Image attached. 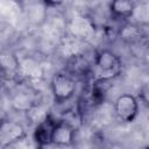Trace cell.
Returning <instances> with one entry per match:
<instances>
[{
    "mask_svg": "<svg viewBox=\"0 0 149 149\" xmlns=\"http://www.w3.org/2000/svg\"><path fill=\"white\" fill-rule=\"evenodd\" d=\"M114 112L121 122L130 123L139 115V101L130 93L120 94L114 101Z\"/></svg>",
    "mask_w": 149,
    "mask_h": 149,
    "instance_id": "obj_3",
    "label": "cell"
},
{
    "mask_svg": "<svg viewBox=\"0 0 149 149\" xmlns=\"http://www.w3.org/2000/svg\"><path fill=\"white\" fill-rule=\"evenodd\" d=\"M144 58H146L147 63L149 64V38L147 40V43H146V48H144Z\"/></svg>",
    "mask_w": 149,
    "mask_h": 149,
    "instance_id": "obj_14",
    "label": "cell"
},
{
    "mask_svg": "<svg viewBox=\"0 0 149 149\" xmlns=\"http://www.w3.org/2000/svg\"><path fill=\"white\" fill-rule=\"evenodd\" d=\"M92 65L86 56L81 52L71 54L66 61L65 71L73 77H86L92 72Z\"/></svg>",
    "mask_w": 149,
    "mask_h": 149,
    "instance_id": "obj_7",
    "label": "cell"
},
{
    "mask_svg": "<svg viewBox=\"0 0 149 149\" xmlns=\"http://www.w3.org/2000/svg\"><path fill=\"white\" fill-rule=\"evenodd\" d=\"M71 34L78 40H86L94 35V26L93 23L85 16L73 17L70 24Z\"/></svg>",
    "mask_w": 149,
    "mask_h": 149,
    "instance_id": "obj_11",
    "label": "cell"
},
{
    "mask_svg": "<svg viewBox=\"0 0 149 149\" xmlns=\"http://www.w3.org/2000/svg\"><path fill=\"white\" fill-rule=\"evenodd\" d=\"M42 68L41 65L31 57L23 58L19 61L17 65V74L27 80H37L42 77Z\"/></svg>",
    "mask_w": 149,
    "mask_h": 149,
    "instance_id": "obj_10",
    "label": "cell"
},
{
    "mask_svg": "<svg viewBox=\"0 0 149 149\" xmlns=\"http://www.w3.org/2000/svg\"><path fill=\"white\" fill-rule=\"evenodd\" d=\"M56 121L57 120H55L50 114H48L45 119L36 123L35 129L33 132V140L38 148H43V147L52 144L51 136H52V130H54V126Z\"/></svg>",
    "mask_w": 149,
    "mask_h": 149,
    "instance_id": "obj_6",
    "label": "cell"
},
{
    "mask_svg": "<svg viewBox=\"0 0 149 149\" xmlns=\"http://www.w3.org/2000/svg\"><path fill=\"white\" fill-rule=\"evenodd\" d=\"M121 58L108 49H102L95 54L92 65V79L112 80L121 73Z\"/></svg>",
    "mask_w": 149,
    "mask_h": 149,
    "instance_id": "obj_1",
    "label": "cell"
},
{
    "mask_svg": "<svg viewBox=\"0 0 149 149\" xmlns=\"http://www.w3.org/2000/svg\"><path fill=\"white\" fill-rule=\"evenodd\" d=\"M50 87L54 100L57 104H63L73 97L77 85L74 77L64 70L52 76Z\"/></svg>",
    "mask_w": 149,
    "mask_h": 149,
    "instance_id": "obj_2",
    "label": "cell"
},
{
    "mask_svg": "<svg viewBox=\"0 0 149 149\" xmlns=\"http://www.w3.org/2000/svg\"><path fill=\"white\" fill-rule=\"evenodd\" d=\"M74 127L66 120L56 121L52 130L51 143L57 147H69L74 141Z\"/></svg>",
    "mask_w": 149,
    "mask_h": 149,
    "instance_id": "obj_5",
    "label": "cell"
},
{
    "mask_svg": "<svg viewBox=\"0 0 149 149\" xmlns=\"http://www.w3.org/2000/svg\"><path fill=\"white\" fill-rule=\"evenodd\" d=\"M36 105L35 99L26 91L17 92L12 98V107L19 112H29Z\"/></svg>",
    "mask_w": 149,
    "mask_h": 149,
    "instance_id": "obj_12",
    "label": "cell"
},
{
    "mask_svg": "<svg viewBox=\"0 0 149 149\" xmlns=\"http://www.w3.org/2000/svg\"><path fill=\"white\" fill-rule=\"evenodd\" d=\"M27 133L24 127L13 120H2L0 125V147L9 148L22 141Z\"/></svg>",
    "mask_w": 149,
    "mask_h": 149,
    "instance_id": "obj_4",
    "label": "cell"
},
{
    "mask_svg": "<svg viewBox=\"0 0 149 149\" xmlns=\"http://www.w3.org/2000/svg\"><path fill=\"white\" fill-rule=\"evenodd\" d=\"M119 37L128 44H139L147 38L144 29L135 23H125L120 27L118 31Z\"/></svg>",
    "mask_w": 149,
    "mask_h": 149,
    "instance_id": "obj_8",
    "label": "cell"
},
{
    "mask_svg": "<svg viewBox=\"0 0 149 149\" xmlns=\"http://www.w3.org/2000/svg\"><path fill=\"white\" fill-rule=\"evenodd\" d=\"M135 3L133 0H112L109 3V13L114 20L126 21L134 15Z\"/></svg>",
    "mask_w": 149,
    "mask_h": 149,
    "instance_id": "obj_9",
    "label": "cell"
},
{
    "mask_svg": "<svg viewBox=\"0 0 149 149\" xmlns=\"http://www.w3.org/2000/svg\"><path fill=\"white\" fill-rule=\"evenodd\" d=\"M42 1L48 7H57L64 2V0H42Z\"/></svg>",
    "mask_w": 149,
    "mask_h": 149,
    "instance_id": "obj_13",
    "label": "cell"
}]
</instances>
